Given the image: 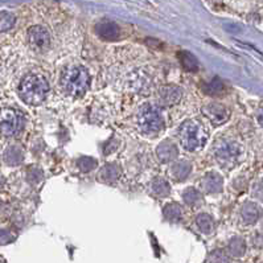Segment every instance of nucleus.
<instances>
[{"mask_svg":"<svg viewBox=\"0 0 263 263\" xmlns=\"http://www.w3.org/2000/svg\"><path fill=\"white\" fill-rule=\"evenodd\" d=\"M203 114L205 115L213 124H218L225 123L230 118V110H229L226 106L221 105V103H217V102H212V103H208V105L204 106L201 108Z\"/></svg>","mask_w":263,"mask_h":263,"instance_id":"nucleus-7","label":"nucleus"},{"mask_svg":"<svg viewBox=\"0 0 263 263\" xmlns=\"http://www.w3.org/2000/svg\"><path fill=\"white\" fill-rule=\"evenodd\" d=\"M159 95H160V99L163 101V103L172 106L180 102L181 97H183V90H181L179 86L168 85L160 89Z\"/></svg>","mask_w":263,"mask_h":263,"instance_id":"nucleus-11","label":"nucleus"},{"mask_svg":"<svg viewBox=\"0 0 263 263\" xmlns=\"http://www.w3.org/2000/svg\"><path fill=\"white\" fill-rule=\"evenodd\" d=\"M204 90H205L206 94L217 95L220 94V93H222V90H224V83L221 82V79L216 77V78L212 79L209 83H206V85L204 86Z\"/></svg>","mask_w":263,"mask_h":263,"instance_id":"nucleus-23","label":"nucleus"},{"mask_svg":"<svg viewBox=\"0 0 263 263\" xmlns=\"http://www.w3.org/2000/svg\"><path fill=\"white\" fill-rule=\"evenodd\" d=\"M15 16L11 12H7V11L0 12V32L10 31L15 26Z\"/></svg>","mask_w":263,"mask_h":263,"instance_id":"nucleus-21","label":"nucleus"},{"mask_svg":"<svg viewBox=\"0 0 263 263\" xmlns=\"http://www.w3.org/2000/svg\"><path fill=\"white\" fill-rule=\"evenodd\" d=\"M61 86L70 97H82L90 86L89 72L82 65H69L62 72Z\"/></svg>","mask_w":263,"mask_h":263,"instance_id":"nucleus-3","label":"nucleus"},{"mask_svg":"<svg viewBox=\"0 0 263 263\" xmlns=\"http://www.w3.org/2000/svg\"><path fill=\"white\" fill-rule=\"evenodd\" d=\"M192 171V164L187 160H179V162H173L169 169V174L171 178L176 181H183L188 178Z\"/></svg>","mask_w":263,"mask_h":263,"instance_id":"nucleus-12","label":"nucleus"},{"mask_svg":"<svg viewBox=\"0 0 263 263\" xmlns=\"http://www.w3.org/2000/svg\"><path fill=\"white\" fill-rule=\"evenodd\" d=\"M23 126V117L13 108L0 110V137H13Z\"/></svg>","mask_w":263,"mask_h":263,"instance_id":"nucleus-6","label":"nucleus"},{"mask_svg":"<svg viewBox=\"0 0 263 263\" xmlns=\"http://www.w3.org/2000/svg\"><path fill=\"white\" fill-rule=\"evenodd\" d=\"M181 147L189 152H197L204 148L208 142L209 133L205 124L199 119H188L179 130Z\"/></svg>","mask_w":263,"mask_h":263,"instance_id":"nucleus-1","label":"nucleus"},{"mask_svg":"<svg viewBox=\"0 0 263 263\" xmlns=\"http://www.w3.org/2000/svg\"><path fill=\"white\" fill-rule=\"evenodd\" d=\"M151 190L152 193L158 197H167L171 193V185L165 179L163 178H156L152 181V185H151Z\"/></svg>","mask_w":263,"mask_h":263,"instance_id":"nucleus-15","label":"nucleus"},{"mask_svg":"<svg viewBox=\"0 0 263 263\" xmlns=\"http://www.w3.org/2000/svg\"><path fill=\"white\" fill-rule=\"evenodd\" d=\"M156 155L162 163H171L178 159L179 149L174 146V143L169 140H163L156 148Z\"/></svg>","mask_w":263,"mask_h":263,"instance_id":"nucleus-10","label":"nucleus"},{"mask_svg":"<svg viewBox=\"0 0 263 263\" xmlns=\"http://www.w3.org/2000/svg\"><path fill=\"white\" fill-rule=\"evenodd\" d=\"M229 250H230V253L234 257H242L245 251H246V245H245L244 239H241V238H234V239H232L230 244H229Z\"/></svg>","mask_w":263,"mask_h":263,"instance_id":"nucleus-22","label":"nucleus"},{"mask_svg":"<svg viewBox=\"0 0 263 263\" xmlns=\"http://www.w3.org/2000/svg\"><path fill=\"white\" fill-rule=\"evenodd\" d=\"M224 188V179L216 172H209L201 179V189L205 193H218Z\"/></svg>","mask_w":263,"mask_h":263,"instance_id":"nucleus-9","label":"nucleus"},{"mask_svg":"<svg viewBox=\"0 0 263 263\" xmlns=\"http://www.w3.org/2000/svg\"><path fill=\"white\" fill-rule=\"evenodd\" d=\"M213 152L221 168L232 169L241 162L244 148L237 140H233L230 138H221L214 144Z\"/></svg>","mask_w":263,"mask_h":263,"instance_id":"nucleus-4","label":"nucleus"},{"mask_svg":"<svg viewBox=\"0 0 263 263\" xmlns=\"http://www.w3.org/2000/svg\"><path fill=\"white\" fill-rule=\"evenodd\" d=\"M48 93H49V83L47 78L40 74H27L20 82V98L29 106L41 105L47 98Z\"/></svg>","mask_w":263,"mask_h":263,"instance_id":"nucleus-2","label":"nucleus"},{"mask_svg":"<svg viewBox=\"0 0 263 263\" xmlns=\"http://www.w3.org/2000/svg\"><path fill=\"white\" fill-rule=\"evenodd\" d=\"M119 174H121V172H119V167L117 164H107L102 168L101 179L106 181V183L107 181L108 183H113V181H115L119 178Z\"/></svg>","mask_w":263,"mask_h":263,"instance_id":"nucleus-20","label":"nucleus"},{"mask_svg":"<svg viewBox=\"0 0 263 263\" xmlns=\"http://www.w3.org/2000/svg\"><path fill=\"white\" fill-rule=\"evenodd\" d=\"M28 41L35 51H44L51 44V35L42 26H33L28 31Z\"/></svg>","mask_w":263,"mask_h":263,"instance_id":"nucleus-8","label":"nucleus"},{"mask_svg":"<svg viewBox=\"0 0 263 263\" xmlns=\"http://www.w3.org/2000/svg\"><path fill=\"white\" fill-rule=\"evenodd\" d=\"M95 31L105 40H117L119 37V27L113 21H102L95 27Z\"/></svg>","mask_w":263,"mask_h":263,"instance_id":"nucleus-13","label":"nucleus"},{"mask_svg":"<svg viewBox=\"0 0 263 263\" xmlns=\"http://www.w3.org/2000/svg\"><path fill=\"white\" fill-rule=\"evenodd\" d=\"M138 128L143 135L155 137L164 130V122L156 108L149 103L143 105L138 113Z\"/></svg>","mask_w":263,"mask_h":263,"instance_id":"nucleus-5","label":"nucleus"},{"mask_svg":"<svg viewBox=\"0 0 263 263\" xmlns=\"http://www.w3.org/2000/svg\"><path fill=\"white\" fill-rule=\"evenodd\" d=\"M78 167L81 171L89 172L97 167V162H95L94 159H92V158H81L78 160Z\"/></svg>","mask_w":263,"mask_h":263,"instance_id":"nucleus-24","label":"nucleus"},{"mask_svg":"<svg viewBox=\"0 0 263 263\" xmlns=\"http://www.w3.org/2000/svg\"><path fill=\"white\" fill-rule=\"evenodd\" d=\"M163 213H164L165 218L169 220L172 222H178L180 221L181 217H183V208L181 205L176 203H171L168 205L164 206V209H163Z\"/></svg>","mask_w":263,"mask_h":263,"instance_id":"nucleus-16","label":"nucleus"},{"mask_svg":"<svg viewBox=\"0 0 263 263\" xmlns=\"http://www.w3.org/2000/svg\"><path fill=\"white\" fill-rule=\"evenodd\" d=\"M179 58H180V62L183 65V68L185 70H188V72H196L199 69V61L189 52H180L179 53Z\"/></svg>","mask_w":263,"mask_h":263,"instance_id":"nucleus-17","label":"nucleus"},{"mask_svg":"<svg viewBox=\"0 0 263 263\" xmlns=\"http://www.w3.org/2000/svg\"><path fill=\"white\" fill-rule=\"evenodd\" d=\"M8 154H10V156L6 155L7 163H10V164L16 165V164H19V163L21 162V154L19 152V149H16V148L12 149V148H11V151Z\"/></svg>","mask_w":263,"mask_h":263,"instance_id":"nucleus-25","label":"nucleus"},{"mask_svg":"<svg viewBox=\"0 0 263 263\" xmlns=\"http://www.w3.org/2000/svg\"><path fill=\"white\" fill-rule=\"evenodd\" d=\"M183 199H184V203L187 205L197 206L203 203V193L194 189V188H188L183 193Z\"/></svg>","mask_w":263,"mask_h":263,"instance_id":"nucleus-18","label":"nucleus"},{"mask_svg":"<svg viewBox=\"0 0 263 263\" xmlns=\"http://www.w3.org/2000/svg\"><path fill=\"white\" fill-rule=\"evenodd\" d=\"M196 224L201 232L205 233V234H209L213 230V226H214V221L208 213H200L196 218Z\"/></svg>","mask_w":263,"mask_h":263,"instance_id":"nucleus-19","label":"nucleus"},{"mask_svg":"<svg viewBox=\"0 0 263 263\" xmlns=\"http://www.w3.org/2000/svg\"><path fill=\"white\" fill-rule=\"evenodd\" d=\"M241 216L245 224L253 225V224H255L257 220L259 218V208L257 206V204H254V203L246 204V205L242 208Z\"/></svg>","mask_w":263,"mask_h":263,"instance_id":"nucleus-14","label":"nucleus"}]
</instances>
